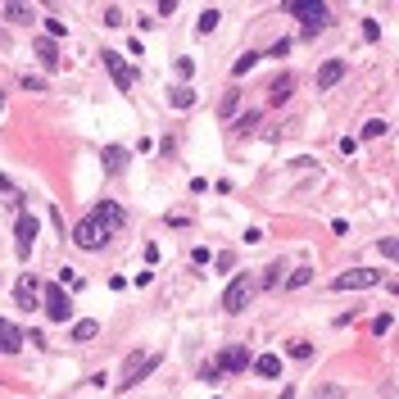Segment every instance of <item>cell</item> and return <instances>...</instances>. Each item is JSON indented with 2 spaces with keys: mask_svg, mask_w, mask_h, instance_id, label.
Returning <instances> with one entry per match:
<instances>
[{
  "mask_svg": "<svg viewBox=\"0 0 399 399\" xmlns=\"http://www.w3.org/2000/svg\"><path fill=\"white\" fill-rule=\"evenodd\" d=\"M0 105H5V95H0Z\"/></svg>",
  "mask_w": 399,
  "mask_h": 399,
  "instance_id": "obj_35",
  "label": "cell"
},
{
  "mask_svg": "<svg viewBox=\"0 0 399 399\" xmlns=\"http://www.w3.org/2000/svg\"><path fill=\"white\" fill-rule=\"evenodd\" d=\"M5 19L9 23H32V9L28 5H5Z\"/></svg>",
  "mask_w": 399,
  "mask_h": 399,
  "instance_id": "obj_21",
  "label": "cell"
},
{
  "mask_svg": "<svg viewBox=\"0 0 399 399\" xmlns=\"http://www.w3.org/2000/svg\"><path fill=\"white\" fill-rule=\"evenodd\" d=\"M363 36H368V41H377V36H381V28H377L372 19H363Z\"/></svg>",
  "mask_w": 399,
  "mask_h": 399,
  "instance_id": "obj_33",
  "label": "cell"
},
{
  "mask_svg": "<svg viewBox=\"0 0 399 399\" xmlns=\"http://www.w3.org/2000/svg\"><path fill=\"white\" fill-rule=\"evenodd\" d=\"M105 23H109V28H118V23H123V9L109 5V9H105Z\"/></svg>",
  "mask_w": 399,
  "mask_h": 399,
  "instance_id": "obj_29",
  "label": "cell"
},
{
  "mask_svg": "<svg viewBox=\"0 0 399 399\" xmlns=\"http://www.w3.org/2000/svg\"><path fill=\"white\" fill-rule=\"evenodd\" d=\"M214 368H218V372H245V368H249V349H245V345H227V349L218 354Z\"/></svg>",
  "mask_w": 399,
  "mask_h": 399,
  "instance_id": "obj_10",
  "label": "cell"
},
{
  "mask_svg": "<svg viewBox=\"0 0 399 399\" xmlns=\"http://www.w3.org/2000/svg\"><path fill=\"white\" fill-rule=\"evenodd\" d=\"M105 68H109V78L118 82V91H132L136 73L128 68V59H123V55H114V50H105Z\"/></svg>",
  "mask_w": 399,
  "mask_h": 399,
  "instance_id": "obj_9",
  "label": "cell"
},
{
  "mask_svg": "<svg viewBox=\"0 0 399 399\" xmlns=\"http://www.w3.org/2000/svg\"><path fill=\"white\" fill-rule=\"evenodd\" d=\"M236 109H241V86H232V91H222V105H218V114H222V118H232Z\"/></svg>",
  "mask_w": 399,
  "mask_h": 399,
  "instance_id": "obj_17",
  "label": "cell"
},
{
  "mask_svg": "<svg viewBox=\"0 0 399 399\" xmlns=\"http://www.w3.org/2000/svg\"><path fill=\"white\" fill-rule=\"evenodd\" d=\"M345 390H341V385H322V390H318V399H341Z\"/></svg>",
  "mask_w": 399,
  "mask_h": 399,
  "instance_id": "obj_32",
  "label": "cell"
},
{
  "mask_svg": "<svg viewBox=\"0 0 399 399\" xmlns=\"http://www.w3.org/2000/svg\"><path fill=\"white\" fill-rule=\"evenodd\" d=\"M286 358H299V363H304V358H314V345L309 341H286Z\"/></svg>",
  "mask_w": 399,
  "mask_h": 399,
  "instance_id": "obj_18",
  "label": "cell"
},
{
  "mask_svg": "<svg viewBox=\"0 0 399 399\" xmlns=\"http://www.w3.org/2000/svg\"><path fill=\"white\" fill-rule=\"evenodd\" d=\"M254 372H259V377H268V381L281 377V358H277V354H259V358H254Z\"/></svg>",
  "mask_w": 399,
  "mask_h": 399,
  "instance_id": "obj_16",
  "label": "cell"
},
{
  "mask_svg": "<svg viewBox=\"0 0 399 399\" xmlns=\"http://www.w3.org/2000/svg\"><path fill=\"white\" fill-rule=\"evenodd\" d=\"M32 55L41 59L46 68H59V46L50 41V36H36V46H32Z\"/></svg>",
  "mask_w": 399,
  "mask_h": 399,
  "instance_id": "obj_12",
  "label": "cell"
},
{
  "mask_svg": "<svg viewBox=\"0 0 399 399\" xmlns=\"http://www.w3.org/2000/svg\"><path fill=\"white\" fill-rule=\"evenodd\" d=\"M254 291H259V281L249 277V272H236L232 286L222 291V314H245L249 299H254Z\"/></svg>",
  "mask_w": 399,
  "mask_h": 399,
  "instance_id": "obj_2",
  "label": "cell"
},
{
  "mask_svg": "<svg viewBox=\"0 0 399 399\" xmlns=\"http://www.w3.org/2000/svg\"><path fill=\"white\" fill-rule=\"evenodd\" d=\"M55 286H82V277H78L73 268H59V281H55Z\"/></svg>",
  "mask_w": 399,
  "mask_h": 399,
  "instance_id": "obj_26",
  "label": "cell"
},
{
  "mask_svg": "<svg viewBox=\"0 0 399 399\" xmlns=\"http://www.w3.org/2000/svg\"><path fill=\"white\" fill-rule=\"evenodd\" d=\"M309 281H314V272H309V268H295L291 277H286V286H291V291H295V286H309Z\"/></svg>",
  "mask_w": 399,
  "mask_h": 399,
  "instance_id": "obj_24",
  "label": "cell"
},
{
  "mask_svg": "<svg viewBox=\"0 0 399 399\" xmlns=\"http://www.w3.org/2000/svg\"><path fill=\"white\" fill-rule=\"evenodd\" d=\"M385 128H390V123H381V118H372V123H368V128H363V136H381Z\"/></svg>",
  "mask_w": 399,
  "mask_h": 399,
  "instance_id": "obj_31",
  "label": "cell"
},
{
  "mask_svg": "<svg viewBox=\"0 0 399 399\" xmlns=\"http://www.w3.org/2000/svg\"><path fill=\"white\" fill-rule=\"evenodd\" d=\"M46 32H50V41H55V36H64L68 28H64V23H59V19H46Z\"/></svg>",
  "mask_w": 399,
  "mask_h": 399,
  "instance_id": "obj_28",
  "label": "cell"
},
{
  "mask_svg": "<svg viewBox=\"0 0 399 399\" xmlns=\"http://www.w3.org/2000/svg\"><path fill=\"white\" fill-rule=\"evenodd\" d=\"M0 191H5V195H19V191H14V182H9L5 172H0Z\"/></svg>",
  "mask_w": 399,
  "mask_h": 399,
  "instance_id": "obj_34",
  "label": "cell"
},
{
  "mask_svg": "<svg viewBox=\"0 0 399 399\" xmlns=\"http://www.w3.org/2000/svg\"><path fill=\"white\" fill-rule=\"evenodd\" d=\"M41 299H46V318L50 322H68L73 318V299H68L64 286H55V281L41 286Z\"/></svg>",
  "mask_w": 399,
  "mask_h": 399,
  "instance_id": "obj_5",
  "label": "cell"
},
{
  "mask_svg": "<svg viewBox=\"0 0 399 399\" xmlns=\"http://www.w3.org/2000/svg\"><path fill=\"white\" fill-rule=\"evenodd\" d=\"M123 222H128L123 204L105 200V204H95V214H86L78 227H73V241H78L82 249H105V245H109V236H114Z\"/></svg>",
  "mask_w": 399,
  "mask_h": 399,
  "instance_id": "obj_1",
  "label": "cell"
},
{
  "mask_svg": "<svg viewBox=\"0 0 399 399\" xmlns=\"http://www.w3.org/2000/svg\"><path fill=\"white\" fill-rule=\"evenodd\" d=\"M168 100H172V109H191V105H195V91H191V86H177Z\"/></svg>",
  "mask_w": 399,
  "mask_h": 399,
  "instance_id": "obj_20",
  "label": "cell"
},
{
  "mask_svg": "<svg viewBox=\"0 0 399 399\" xmlns=\"http://www.w3.org/2000/svg\"><path fill=\"white\" fill-rule=\"evenodd\" d=\"M254 64H259V50H249V55H241V59H236V68H232V73H236V78H245V73L254 68Z\"/></svg>",
  "mask_w": 399,
  "mask_h": 399,
  "instance_id": "obj_22",
  "label": "cell"
},
{
  "mask_svg": "<svg viewBox=\"0 0 399 399\" xmlns=\"http://www.w3.org/2000/svg\"><path fill=\"white\" fill-rule=\"evenodd\" d=\"M218 19H222L218 9H204V14H200V23H195V28H200V32H214V28H218Z\"/></svg>",
  "mask_w": 399,
  "mask_h": 399,
  "instance_id": "obj_23",
  "label": "cell"
},
{
  "mask_svg": "<svg viewBox=\"0 0 399 399\" xmlns=\"http://www.w3.org/2000/svg\"><path fill=\"white\" fill-rule=\"evenodd\" d=\"M100 336V322H78V327H73V345L78 341H95Z\"/></svg>",
  "mask_w": 399,
  "mask_h": 399,
  "instance_id": "obj_19",
  "label": "cell"
},
{
  "mask_svg": "<svg viewBox=\"0 0 399 399\" xmlns=\"http://www.w3.org/2000/svg\"><path fill=\"white\" fill-rule=\"evenodd\" d=\"M14 304L28 309V314H36V309H41V277H36V272H23V277H19V286H14Z\"/></svg>",
  "mask_w": 399,
  "mask_h": 399,
  "instance_id": "obj_7",
  "label": "cell"
},
{
  "mask_svg": "<svg viewBox=\"0 0 399 399\" xmlns=\"http://www.w3.org/2000/svg\"><path fill=\"white\" fill-rule=\"evenodd\" d=\"M341 78H345V64H341V59H327V64L318 68V86H322V91H331Z\"/></svg>",
  "mask_w": 399,
  "mask_h": 399,
  "instance_id": "obj_13",
  "label": "cell"
},
{
  "mask_svg": "<svg viewBox=\"0 0 399 399\" xmlns=\"http://www.w3.org/2000/svg\"><path fill=\"white\" fill-rule=\"evenodd\" d=\"M36 232H41V218H32V214H19V222H14V245H19V259H28V254H32V245H36Z\"/></svg>",
  "mask_w": 399,
  "mask_h": 399,
  "instance_id": "obj_8",
  "label": "cell"
},
{
  "mask_svg": "<svg viewBox=\"0 0 399 399\" xmlns=\"http://www.w3.org/2000/svg\"><path fill=\"white\" fill-rule=\"evenodd\" d=\"M377 281H381V272H372V268H349V272H341V277H331V291H372Z\"/></svg>",
  "mask_w": 399,
  "mask_h": 399,
  "instance_id": "obj_6",
  "label": "cell"
},
{
  "mask_svg": "<svg viewBox=\"0 0 399 399\" xmlns=\"http://www.w3.org/2000/svg\"><path fill=\"white\" fill-rule=\"evenodd\" d=\"M281 272H286L281 264H272V268L264 272V281H259V286H277V281H281Z\"/></svg>",
  "mask_w": 399,
  "mask_h": 399,
  "instance_id": "obj_27",
  "label": "cell"
},
{
  "mask_svg": "<svg viewBox=\"0 0 399 399\" xmlns=\"http://www.w3.org/2000/svg\"><path fill=\"white\" fill-rule=\"evenodd\" d=\"M155 368H159V354H150V349H132V354H128V363H123L118 390H132V385L141 381L145 372H155Z\"/></svg>",
  "mask_w": 399,
  "mask_h": 399,
  "instance_id": "obj_4",
  "label": "cell"
},
{
  "mask_svg": "<svg viewBox=\"0 0 399 399\" xmlns=\"http://www.w3.org/2000/svg\"><path fill=\"white\" fill-rule=\"evenodd\" d=\"M385 331H390V314H381L377 322H372V336H385Z\"/></svg>",
  "mask_w": 399,
  "mask_h": 399,
  "instance_id": "obj_30",
  "label": "cell"
},
{
  "mask_svg": "<svg viewBox=\"0 0 399 399\" xmlns=\"http://www.w3.org/2000/svg\"><path fill=\"white\" fill-rule=\"evenodd\" d=\"M291 91H295V78H291V73H281V78L272 82L268 100H272V105H286V100H291Z\"/></svg>",
  "mask_w": 399,
  "mask_h": 399,
  "instance_id": "obj_15",
  "label": "cell"
},
{
  "mask_svg": "<svg viewBox=\"0 0 399 399\" xmlns=\"http://www.w3.org/2000/svg\"><path fill=\"white\" fill-rule=\"evenodd\" d=\"M286 9H291V14L304 23V32H309V36L322 32V28L331 23V5H322V0H291Z\"/></svg>",
  "mask_w": 399,
  "mask_h": 399,
  "instance_id": "obj_3",
  "label": "cell"
},
{
  "mask_svg": "<svg viewBox=\"0 0 399 399\" xmlns=\"http://www.w3.org/2000/svg\"><path fill=\"white\" fill-rule=\"evenodd\" d=\"M100 159H105L109 172H123V168H128V150H123V145H105V150H100Z\"/></svg>",
  "mask_w": 399,
  "mask_h": 399,
  "instance_id": "obj_14",
  "label": "cell"
},
{
  "mask_svg": "<svg viewBox=\"0 0 399 399\" xmlns=\"http://www.w3.org/2000/svg\"><path fill=\"white\" fill-rule=\"evenodd\" d=\"M259 128V114H241L236 118V132H254Z\"/></svg>",
  "mask_w": 399,
  "mask_h": 399,
  "instance_id": "obj_25",
  "label": "cell"
},
{
  "mask_svg": "<svg viewBox=\"0 0 399 399\" xmlns=\"http://www.w3.org/2000/svg\"><path fill=\"white\" fill-rule=\"evenodd\" d=\"M19 349H23V331L0 318V354H19Z\"/></svg>",
  "mask_w": 399,
  "mask_h": 399,
  "instance_id": "obj_11",
  "label": "cell"
}]
</instances>
